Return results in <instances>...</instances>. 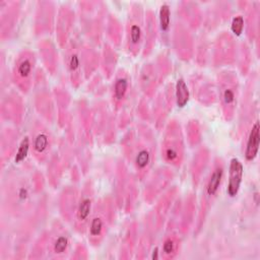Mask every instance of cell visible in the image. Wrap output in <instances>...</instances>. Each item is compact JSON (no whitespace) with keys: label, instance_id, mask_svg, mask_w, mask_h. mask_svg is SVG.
I'll use <instances>...</instances> for the list:
<instances>
[{"label":"cell","instance_id":"5","mask_svg":"<svg viewBox=\"0 0 260 260\" xmlns=\"http://www.w3.org/2000/svg\"><path fill=\"white\" fill-rule=\"evenodd\" d=\"M109 12L103 1H79L77 3V17L83 38L95 46L103 45L105 25Z\"/></svg>","mask_w":260,"mask_h":260},{"label":"cell","instance_id":"51","mask_svg":"<svg viewBox=\"0 0 260 260\" xmlns=\"http://www.w3.org/2000/svg\"><path fill=\"white\" fill-rule=\"evenodd\" d=\"M89 257L87 247L83 243H77L73 246L72 252L69 256V259L72 260H85Z\"/></svg>","mask_w":260,"mask_h":260},{"label":"cell","instance_id":"13","mask_svg":"<svg viewBox=\"0 0 260 260\" xmlns=\"http://www.w3.org/2000/svg\"><path fill=\"white\" fill-rule=\"evenodd\" d=\"M83 43L84 38H81L79 35H74L63 49V62L67 79L70 85L75 89L79 88L86 80L84 75Z\"/></svg>","mask_w":260,"mask_h":260},{"label":"cell","instance_id":"2","mask_svg":"<svg viewBox=\"0 0 260 260\" xmlns=\"http://www.w3.org/2000/svg\"><path fill=\"white\" fill-rule=\"evenodd\" d=\"M124 159L139 182L154 169L157 142L153 129L144 122L128 127L121 139Z\"/></svg>","mask_w":260,"mask_h":260},{"label":"cell","instance_id":"26","mask_svg":"<svg viewBox=\"0 0 260 260\" xmlns=\"http://www.w3.org/2000/svg\"><path fill=\"white\" fill-rule=\"evenodd\" d=\"M20 1L0 0V40L10 41L17 31L21 15Z\"/></svg>","mask_w":260,"mask_h":260},{"label":"cell","instance_id":"25","mask_svg":"<svg viewBox=\"0 0 260 260\" xmlns=\"http://www.w3.org/2000/svg\"><path fill=\"white\" fill-rule=\"evenodd\" d=\"M151 104V115L153 125L156 131H161L168 122V117L173 110L175 101V86L173 83H168L161 90L155 93Z\"/></svg>","mask_w":260,"mask_h":260},{"label":"cell","instance_id":"30","mask_svg":"<svg viewBox=\"0 0 260 260\" xmlns=\"http://www.w3.org/2000/svg\"><path fill=\"white\" fill-rule=\"evenodd\" d=\"M179 193H180V190H179L178 186L172 185L153 203L154 205L151 208V211L156 219L158 226L161 229V231H164L165 225H166L176 203L179 200Z\"/></svg>","mask_w":260,"mask_h":260},{"label":"cell","instance_id":"49","mask_svg":"<svg viewBox=\"0 0 260 260\" xmlns=\"http://www.w3.org/2000/svg\"><path fill=\"white\" fill-rule=\"evenodd\" d=\"M149 101L145 96H141L137 103L135 113L140 119V122H144L146 124H151L152 121V115H151V106L149 104Z\"/></svg>","mask_w":260,"mask_h":260},{"label":"cell","instance_id":"32","mask_svg":"<svg viewBox=\"0 0 260 260\" xmlns=\"http://www.w3.org/2000/svg\"><path fill=\"white\" fill-rule=\"evenodd\" d=\"M21 135L17 127L7 126L1 130L0 134V162L1 170L4 171L5 166L13 160L18 149Z\"/></svg>","mask_w":260,"mask_h":260},{"label":"cell","instance_id":"38","mask_svg":"<svg viewBox=\"0 0 260 260\" xmlns=\"http://www.w3.org/2000/svg\"><path fill=\"white\" fill-rule=\"evenodd\" d=\"M177 17L194 31L203 23V10L198 2L180 1L177 7Z\"/></svg>","mask_w":260,"mask_h":260},{"label":"cell","instance_id":"15","mask_svg":"<svg viewBox=\"0 0 260 260\" xmlns=\"http://www.w3.org/2000/svg\"><path fill=\"white\" fill-rule=\"evenodd\" d=\"M32 104L40 119L47 124H53L57 120L56 103L53 90L50 89L46 74L43 69H38L35 86L32 88Z\"/></svg>","mask_w":260,"mask_h":260},{"label":"cell","instance_id":"19","mask_svg":"<svg viewBox=\"0 0 260 260\" xmlns=\"http://www.w3.org/2000/svg\"><path fill=\"white\" fill-rule=\"evenodd\" d=\"M94 203H95L94 185L91 179H87L83 182L80 188L79 199H78L74 219L71 224L75 233L81 236L86 235L87 225L93 210Z\"/></svg>","mask_w":260,"mask_h":260},{"label":"cell","instance_id":"43","mask_svg":"<svg viewBox=\"0 0 260 260\" xmlns=\"http://www.w3.org/2000/svg\"><path fill=\"white\" fill-rule=\"evenodd\" d=\"M104 35L107 39L106 42L112 45L115 49L121 47L124 39V27L117 15L113 13L108 14Z\"/></svg>","mask_w":260,"mask_h":260},{"label":"cell","instance_id":"47","mask_svg":"<svg viewBox=\"0 0 260 260\" xmlns=\"http://www.w3.org/2000/svg\"><path fill=\"white\" fill-rule=\"evenodd\" d=\"M210 53H211V44L209 43L208 38L205 34H202L199 37L197 45H195V54L194 58L196 59V63L203 67L206 66L210 61Z\"/></svg>","mask_w":260,"mask_h":260},{"label":"cell","instance_id":"29","mask_svg":"<svg viewBox=\"0 0 260 260\" xmlns=\"http://www.w3.org/2000/svg\"><path fill=\"white\" fill-rule=\"evenodd\" d=\"M190 85L194 99L202 106L209 107L217 101L215 81L202 73H194L190 77Z\"/></svg>","mask_w":260,"mask_h":260},{"label":"cell","instance_id":"8","mask_svg":"<svg viewBox=\"0 0 260 260\" xmlns=\"http://www.w3.org/2000/svg\"><path fill=\"white\" fill-rule=\"evenodd\" d=\"M216 96L222 118L232 122L238 112L240 103V80L238 74L231 69H222L216 74Z\"/></svg>","mask_w":260,"mask_h":260},{"label":"cell","instance_id":"4","mask_svg":"<svg viewBox=\"0 0 260 260\" xmlns=\"http://www.w3.org/2000/svg\"><path fill=\"white\" fill-rule=\"evenodd\" d=\"M225 167L222 158L216 156L212 160L210 170L205 174L201 184V196L197 207V216L194 224V233L198 235L202 230L206 218L217 199L224 179Z\"/></svg>","mask_w":260,"mask_h":260},{"label":"cell","instance_id":"52","mask_svg":"<svg viewBox=\"0 0 260 260\" xmlns=\"http://www.w3.org/2000/svg\"><path fill=\"white\" fill-rule=\"evenodd\" d=\"M243 29H244V15L238 14L237 16L234 17L233 24H232V30L234 32V36L241 35Z\"/></svg>","mask_w":260,"mask_h":260},{"label":"cell","instance_id":"28","mask_svg":"<svg viewBox=\"0 0 260 260\" xmlns=\"http://www.w3.org/2000/svg\"><path fill=\"white\" fill-rule=\"evenodd\" d=\"M77 13L69 4H62L57 10L55 35L58 47L64 49L74 36V26Z\"/></svg>","mask_w":260,"mask_h":260},{"label":"cell","instance_id":"12","mask_svg":"<svg viewBox=\"0 0 260 260\" xmlns=\"http://www.w3.org/2000/svg\"><path fill=\"white\" fill-rule=\"evenodd\" d=\"M38 69L37 56L32 51L23 49L15 56L10 77L11 82L20 93L27 94L32 90Z\"/></svg>","mask_w":260,"mask_h":260},{"label":"cell","instance_id":"18","mask_svg":"<svg viewBox=\"0 0 260 260\" xmlns=\"http://www.w3.org/2000/svg\"><path fill=\"white\" fill-rule=\"evenodd\" d=\"M238 42L231 31H221L216 36L210 53V63L214 68L233 66L237 61Z\"/></svg>","mask_w":260,"mask_h":260},{"label":"cell","instance_id":"35","mask_svg":"<svg viewBox=\"0 0 260 260\" xmlns=\"http://www.w3.org/2000/svg\"><path fill=\"white\" fill-rule=\"evenodd\" d=\"M139 231V223L136 220H130L124 225L118 252L119 259H131L135 257Z\"/></svg>","mask_w":260,"mask_h":260},{"label":"cell","instance_id":"41","mask_svg":"<svg viewBox=\"0 0 260 260\" xmlns=\"http://www.w3.org/2000/svg\"><path fill=\"white\" fill-rule=\"evenodd\" d=\"M244 156L247 161H252L256 158L259 150L260 142V127L259 119H255L242 134Z\"/></svg>","mask_w":260,"mask_h":260},{"label":"cell","instance_id":"21","mask_svg":"<svg viewBox=\"0 0 260 260\" xmlns=\"http://www.w3.org/2000/svg\"><path fill=\"white\" fill-rule=\"evenodd\" d=\"M71 144L65 139H62L59 142L57 149H54L51 157L49 158L47 165V179L50 186L53 189L59 187L65 171L69 168L72 158L73 152L75 150L70 146Z\"/></svg>","mask_w":260,"mask_h":260},{"label":"cell","instance_id":"20","mask_svg":"<svg viewBox=\"0 0 260 260\" xmlns=\"http://www.w3.org/2000/svg\"><path fill=\"white\" fill-rule=\"evenodd\" d=\"M174 179L175 172L173 168L169 166H164L153 169L143 181V200L147 204H153L156 199L172 186Z\"/></svg>","mask_w":260,"mask_h":260},{"label":"cell","instance_id":"11","mask_svg":"<svg viewBox=\"0 0 260 260\" xmlns=\"http://www.w3.org/2000/svg\"><path fill=\"white\" fill-rule=\"evenodd\" d=\"M145 10L141 3L132 2L129 5L124 27L125 49L132 58L141 55L144 38Z\"/></svg>","mask_w":260,"mask_h":260},{"label":"cell","instance_id":"27","mask_svg":"<svg viewBox=\"0 0 260 260\" xmlns=\"http://www.w3.org/2000/svg\"><path fill=\"white\" fill-rule=\"evenodd\" d=\"M56 4L50 0H40L36 2L34 14V32L37 37L50 36L55 31Z\"/></svg>","mask_w":260,"mask_h":260},{"label":"cell","instance_id":"24","mask_svg":"<svg viewBox=\"0 0 260 260\" xmlns=\"http://www.w3.org/2000/svg\"><path fill=\"white\" fill-rule=\"evenodd\" d=\"M170 43L177 57L188 62L194 58L195 54V39L193 30L190 29L178 17L176 18L171 31Z\"/></svg>","mask_w":260,"mask_h":260},{"label":"cell","instance_id":"37","mask_svg":"<svg viewBox=\"0 0 260 260\" xmlns=\"http://www.w3.org/2000/svg\"><path fill=\"white\" fill-rule=\"evenodd\" d=\"M210 150L205 145H200L194 152L190 161V178L194 188H198L205 176L206 170L210 162Z\"/></svg>","mask_w":260,"mask_h":260},{"label":"cell","instance_id":"34","mask_svg":"<svg viewBox=\"0 0 260 260\" xmlns=\"http://www.w3.org/2000/svg\"><path fill=\"white\" fill-rule=\"evenodd\" d=\"M206 11L203 12V23L206 31L213 30L229 20L232 13V4L228 1H216L208 3Z\"/></svg>","mask_w":260,"mask_h":260},{"label":"cell","instance_id":"50","mask_svg":"<svg viewBox=\"0 0 260 260\" xmlns=\"http://www.w3.org/2000/svg\"><path fill=\"white\" fill-rule=\"evenodd\" d=\"M175 86V101L178 107H184L189 100V89L183 78H179Z\"/></svg>","mask_w":260,"mask_h":260},{"label":"cell","instance_id":"7","mask_svg":"<svg viewBox=\"0 0 260 260\" xmlns=\"http://www.w3.org/2000/svg\"><path fill=\"white\" fill-rule=\"evenodd\" d=\"M138 179L130 170L125 159L119 158L116 162L114 175V199L119 210L126 214L134 211L138 200Z\"/></svg>","mask_w":260,"mask_h":260},{"label":"cell","instance_id":"48","mask_svg":"<svg viewBox=\"0 0 260 260\" xmlns=\"http://www.w3.org/2000/svg\"><path fill=\"white\" fill-rule=\"evenodd\" d=\"M187 142L191 147H198L202 140V127L197 119H190L185 126Z\"/></svg>","mask_w":260,"mask_h":260},{"label":"cell","instance_id":"17","mask_svg":"<svg viewBox=\"0 0 260 260\" xmlns=\"http://www.w3.org/2000/svg\"><path fill=\"white\" fill-rule=\"evenodd\" d=\"M257 79L258 76L255 72L250 73L243 96L240 98L241 100L238 108V137L240 138L248 126L258 118Z\"/></svg>","mask_w":260,"mask_h":260},{"label":"cell","instance_id":"14","mask_svg":"<svg viewBox=\"0 0 260 260\" xmlns=\"http://www.w3.org/2000/svg\"><path fill=\"white\" fill-rule=\"evenodd\" d=\"M48 125L41 119H35L29 128L30 154L39 165H46L54 151L55 137Z\"/></svg>","mask_w":260,"mask_h":260},{"label":"cell","instance_id":"40","mask_svg":"<svg viewBox=\"0 0 260 260\" xmlns=\"http://www.w3.org/2000/svg\"><path fill=\"white\" fill-rule=\"evenodd\" d=\"M158 38L157 16L151 9L145 10V23H144V38L141 56L147 58L154 50L156 40Z\"/></svg>","mask_w":260,"mask_h":260},{"label":"cell","instance_id":"3","mask_svg":"<svg viewBox=\"0 0 260 260\" xmlns=\"http://www.w3.org/2000/svg\"><path fill=\"white\" fill-rule=\"evenodd\" d=\"M70 231L62 219H55L32 242L27 259L58 260L69 258L73 249Z\"/></svg>","mask_w":260,"mask_h":260},{"label":"cell","instance_id":"42","mask_svg":"<svg viewBox=\"0 0 260 260\" xmlns=\"http://www.w3.org/2000/svg\"><path fill=\"white\" fill-rule=\"evenodd\" d=\"M101 59H100V68L103 76L106 79H111L116 73V68L118 65L119 55L117 50L107 42H104L102 45Z\"/></svg>","mask_w":260,"mask_h":260},{"label":"cell","instance_id":"36","mask_svg":"<svg viewBox=\"0 0 260 260\" xmlns=\"http://www.w3.org/2000/svg\"><path fill=\"white\" fill-rule=\"evenodd\" d=\"M38 51L45 71L49 75H56L60 64L57 44L49 38H43L38 43Z\"/></svg>","mask_w":260,"mask_h":260},{"label":"cell","instance_id":"10","mask_svg":"<svg viewBox=\"0 0 260 260\" xmlns=\"http://www.w3.org/2000/svg\"><path fill=\"white\" fill-rule=\"evenodd\" d=\"M161 132L159 145L160 157L167 166L173 169H179L184 162L186 149L182 126L178 120L171 119L167 122Z\"/></svg>","mask_w":260,"mask_h":260},{"label":"cell","instance_id":"16","mask_svg":"<svg viewBox=\"0 0 260 260\" xmlns=\"http://www.w3.org/2000/svg\"><path fill=\"white\" fill-rule=\"evenodd\" d=\"M114 114L104 101H99L91 107L93 135L103 144H112L116 139L118 124Z\"/></svg>","mask_w":260,"mask_h":260},{"label":"cell","instance_id":"6","mask_svg":"<svg viewBox=\"0 0 260 260\" xmlns=\"http://www.w3.org/2000/svg\"><path fill=\"white\" fill-rule=\"evenodd\" d=\"M117 210L118 207L112 195H106L95 200L86 231L91 247H100L105 241L116 219Z\"/></svg>","mask_w":260,"mask_h":260},{"label":"cell","instance_id":"46","mask_svg":"<svg viewBox=\"0 0 260 260\" xmlns=\"http://www.w3.org/2000/svg\"><path fill=\"white\" fill-rule=\"evenodd\" d=\"M238 69L243 76H247L250 73L251 63H252V52L250 50V46L248 42H241L238 46V55L237 61Z\"/></svg>","mask_w":260,"mask_h":260},{"label":"cell","instance_id":"23","mask_svg":"<svg viewBox=\"0 0 260 260\" xmlns=\"http://www.w3.org/2000/svg\"><path fill=\"white\" fill-rule=\"evenodd\" d=\"M132 77L124 68H119L113 76L110 86L111 106L115 113H120L130 105L132 96Z\"/></svg>","mask_w":260,"mask_h":260},{"label":"cell","instance_id":"33","mask_svg":"<svg viewBox=\"0 0 260 260\" xmlns=\"http://www.w3.org/2000/svg\"><path fill=\"white\" fill-rule=\"evenodd\" d=\"M238 5L242 6L245 11L244 27L248 43L259 44V16H260V2L259 1H240Z\"/></svg>","mask_w":260,"mask_h":260},{"label":"cell","instance_id":"22","mask_svg":"<svg viewBox=\"0 0 260 260\" xmlns=\"http://www.w3.org/2000/svg\"><path fill=\"white\" fill-rule=\"evenodd\" d=\"M17 89H6L1 92L0 118L2 123L9 126L20 127L25 116V104L23 98Z\"/></svg>","mask_w":260,"mask_h":260},{"label":"cell","instance_id":"9","mask_svg":"<svg viewBox=\"0 0 260 260\" xmlns=\"http://www.w3.org/2000/svg\"><path fill=\"white\" fill-rule=\"evenodd\" d=\"M172 69V60L164 53L158 54L154 60L144 63L138 72V86L142 95L152 100Z\"/></svg>","mask_w":260,"mask_h":260},{"label":"cell","instance_id":"39","mask_svg":"<svg viewBox=\"0 0 260 260\" xmlns=\"http://www.w3.org/2000/svg\"><path fill=\"white\" fill-rule=\"evenodd\" d=\"M196 203V196L194 193H189L185 199L180 202L178 220L179 230L183 236L188 235L195 224L197 216Z\"/></svg>","mask_w":260,"mask_h":260},{"label":"cell","instance_id":"44","mask_svg":"<svg viewBox=\"0 0 260 260\" xmlns=\"http://www.w3.org/2000/svg\"><path fill=\"white\" fill-rule=\"evenodd\" d=\"M243 174H244V167L243 164L236 157L232 158L229 166V182L226 192L229 196L235 197L242 185L243 181Z\"/></svg>","mask_w":260,"mask_h":260},{"label":"cell","instance_id":"1","mask_svg":"<svg viewBox=\"0 0 260 260\" xmlns=\"http://www.w3.org/2000/svg\"><path fill=\"white\" fill-rule=\"evenodd\" d=\"M46 196L45 177L34 168H11L1 182L2 218L24 219L31 214Z\"/></svg>","mask_w":260,"mask_h":260},{"label":"cell","instance_id":"45","mask_svg":"<svg viewBox=\"0 0 260 260\" xmlns=\"http://www.w3.org/2000/svg\"><path fill=\"white\" fill-rule=\"evenodd\" d=\"M157 26H158V38H160L161 43L168 45L171 38V9L168 3H162L159 7L158 17H157Z\"/></svg>","mask_w":260,"mask_h":260},{"label":"cell","instance_id":"31","mask_svg":"<svg viewBox=\"0 0 260 260\" xmlns=\"http://www.w3.org/2000/svg\"><path fill=\"white\" fill-rule=\"evenodd\" d=\"M79 194L80 188L75 184L65 186L59 193L58 210L61 219L69 225L72 224L74 219Z\"/></svg>","mask_w":260,"mask_h":260}]
</instances>
